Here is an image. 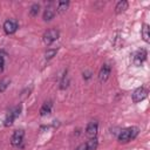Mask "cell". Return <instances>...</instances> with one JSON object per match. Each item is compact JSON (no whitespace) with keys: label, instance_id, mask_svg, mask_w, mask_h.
<instances>
[{"label":"cell","instance_id":"15","mask_svg":"<svg viewBox=\"0 0 150 150\" xmlns=\"http://www.w3.org/2000/svg\"><path fill=\"white\" fill-rule=\"evenodd\" d=\"M68 6H69V2H68V1H61V2H59L57 12H59V13H63V12H66V9L68 8Z\"/></svg>","mask_w":150,"mask_h":150},{"label":"cell","instance_id":"2","mask_svg":"<svg viewBox=\"0 0 150 150\" xmlns=\"http://www.w3.org/2000/svg\"><path fill=\"white\" fill-rule=\"evenodd\" d=\"M42 39H43V42L46 45H52L54 41H56L59 39V30L57 29H53V28L48 29V30L45 32Z\"/></svg>","mask_w":150,"mask_h":150},{"label":"cell","instance_id":"14","mask_svg":"<svg viewBox=\"0 0 150 150\" xmlns=\"http://www.w3.org/2000/svg\"><path fill=\"white\" fill-rule=\"evenodd\" d=\"M97 139L96 138H90L88 142H86V149L87 150H95L97 148Z\"/></svg>","mask_w":150,"mask_h":150},{"label":"cell","instance_id":"4","mask_svg":"<svg viewBox=\"0 0 150 150\" xmlns=\"http://www.w3.org/2000/svg\"><path fill=\"white\" fill-rule=\"evenodd\" d=\"M16 29H18V21L16 20L8 19V20L5 21V23H4V30H5L6 34H8V35L9 34H13V33L16 32Z\"/></svg>","mask_w":150,"mask_h":150},{"label":"cell","instance_id":"7","mask_svg":"<svg viewBox=\"0 0 150 150\" xmlns=\"http://www.w3.org/2000/svg\"><path fill=\"white\" fill-rule=\"evenodd\" d=\"M97 129H98V124L96 121H91L88 123L87 128H86V135L90 138H95L96 134H97Z\"/></svg>","mask_w":150,"mask_h":150},{"label":"cell","instance_id":"10","mask_svg":"<svg viewBox=\"0 0 150 150\" xmlns=\"http://www.w3.org/2000/svg\"><path fill=\"white\" fill-rule=\"evenodd\" d=\"M52 102L50 101H48V102H45L43 104H42V107H41V109H40V115L41 116H46V115H49L50 114V111H52Z\"/></svg>","mask_w":150,"mask_h":150},{"label":"cell","instance_id":"1","mask_svg":"<svg viewBox=\"0 0 150 150\" xmlns=\"http://www.w3.org/2000/svg\"><path fill=\"white\" fill-rule=\"evenodd\" d=\"M138 134V128L136 127H129L120 131L118 134V141L121 143H127L131 139H134Z\"/></svg>","mask_w":150,"mask_h":150},{"label":"cell","instance_id":"20","mask_svg":"<svg viewBox=\"0 0 150 150\" xmlns=\"http://www.w3.org/2000/svg\"><path fill=\"white\" fill-rule=\"evenodd\" d=\"M4 66H5V55L2 52H0V74L4 70Z\"/></svg>","mask_w":150,"mask_h":150},{"label":"cell","instance_id":"3","mask_svg":"<svg viewBox=\"0 0 150 150\" xmlns=\"http://www.w3.org/2000/svg\"><path fill=\"white\" fill-rule=\"evenodd\" d=\"M20 110H21V107H15V108L11 109V110L7 112L6 118H5V125H6V127H8V125H11V124L13 123V121L20 115Z\"/></svg>","mask_w":150,"mask_h":150},{"label":"cell","instance_id":"11","mask_svg":"<svg viewBox=\"0 0 150 150\" xmlns=\"http://www.w3.org/2000/svg\"><path fill=\"white\" fill-rule=\"evenodd\" d=\"M125 9H128V1H125V0L118 1L117 5H116V7H115V12L117 14H120V13L125 12Z\"/></svg>","mask_w":150,"mask_h":150},{"label":"cell","instance_id":"18","mask_svg":"<svg viewBox=\"0 0 150 150\" xmlns=\"http://www.w3.org/2000/svg\"><path fill=\"white\" fill-rule=\"evenodd\" d=\"M68 83H69V81H68V76H67V73H66V74L63 75V77H62L60 88H61V89H66V88L68 87Z\"/></svg>","mask_w":150,"mask_h":150},{"label":"cell","instance_id":"13","mask_svg":"<svg viewBox=\"0 0 150 150\" xmlns=\"http://www.w3.org/2000/svg\"><path fill=\"white\" fill-rule=\"evenodd\" d=\"M150 28H149V25L148 23H144L143 25V28H142V38L145 42H149L150 41Z\"/></svg>","mask_w":150,"mask_h":150},{"label":"cell","instance_id":"5","mask_svg":"<svg viewBox=\"0 0 150 150\" xmlns=\"http://www.w3.org/2000/svg\"><path fill=\"white\" fill-rule=\"evenodd\" d=\"M23 136H25V131L22 129H19V130H15L12 135V138H11V143L13 146H19L22 141H23Z\"/></svg>","mask_w":150,"mask_h":150},{"label":"cell","instance_id":"8","mask_svg":"<svg viewBox=\"0 0 150 150\" xmlns=\"http://www.w3.org/2000/svg\"><path fill=\"white\" fill-rule=\"evenodd\" d=\"M110 70H111V69H110V66L107 64V63H104V64L101 67L100 73H98V80H100V82H105V81L109 79Z\"/></svg>","mask_w":150,"mask_h":150},{"label":"cell","instance_id":"9","mask_svg":"<svg viewBox=\"0 0 150 150\" xmlns=\"http://www.w3.org/2000/svg\"><path fill=\"white\" fill-rule=\"evenodd\" d=\"M145 59H146V50L144 48H142L138 52H136V54L134 56V63L136 66H141L145 61Z\"/></svg>","mask_w":150,"mask_h":150},{"label":"cell","instance_id":"19","mask_svg":"<svg viewBox=\"0 0 150 150\" xmlns=\"http://www.w3.org/2000/svg\"><path fill=\"white\" fill-rule=\"evenodd\" d=\"M55 54H56V49H48V50L45 53V57H46L47 60H49V59H52Z\"/></svg>","mask_w":150,"mask_h":150},{"label":"cell","instance_id":"6","mask_svg":"<svg viewBox=\"0 0 150 150\" xmlns=\"http://www.w3.org/2000/svg\"><path fill=\"white\" fill-rule=\"evenodd\" d=\"M146 96H148V90L144 87H139V88H137L134 91V94H132V101L134 102H141Z\"/></svg>","mask_w":150,"mask_h":150},{"label":"cell","instance_id":"17","mask_svg":"<svg viewBox=\"0 0 150 150\" xmlns=\"http://www.w3.org/2000/svg\"><path fill=\"white\" fill-rule=\"evenodd\" d=\"M39 9H40V6H39L38 4H34V5H32V7H30V11H29L30 15H32V16H35V15H38V13H39Z\"/></svg>","mask_w":150,"mask_h":150},{"label":"cell","instance_id":"12","mask_svg":"<svg viewBox=\"0 0 150 150\" xmlns=\"http://www.w3.org/2000/svg\"><path fill=\"white\" fill-rule=\"evenodd\" d=\"M54 15H55L54 9H53L52 7H47V8L45 9V12H43V20H45V21H50V20L54 18Z\"/></svg>","mask_w":150,"mask_h":150},{"label":"cell","instance_id":"16","mask_svg":"<svg viewBox=\"0 0 150 150\" xmlns=\"http://www.w3.org/2000/svg\"><path fill=\"white\" fill-rule=\"evenodd\" d=\"M8 84H9V80L8 79H1L0 80V93L5 91L7 89V87H8Z\"/></svg>","mask_w":150,"mask_h":150}]
</instances>
